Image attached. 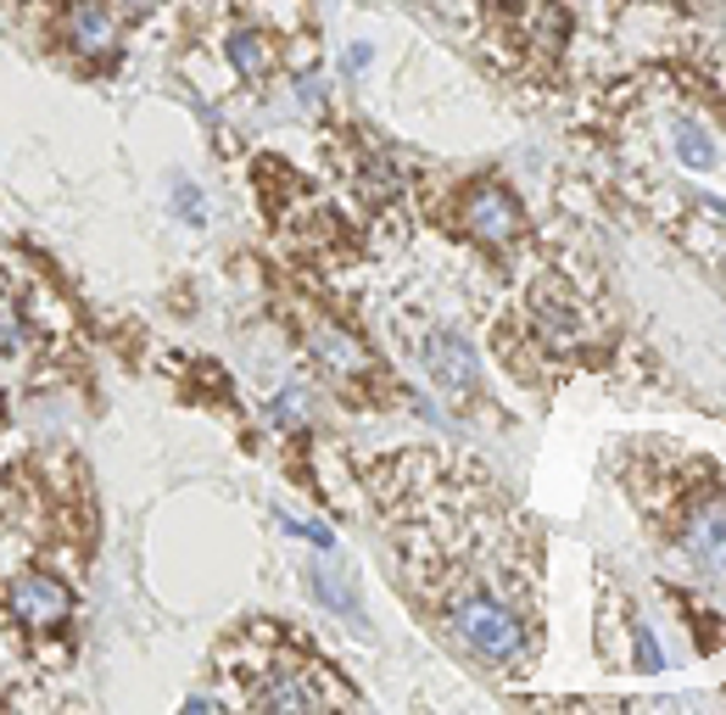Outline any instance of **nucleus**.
Instances as JSON below:
<instances>
[{
  "instance_id": "obj_17",
  "label": "nucleus",
  "mask_w": 726,
  "mask_h": 715,
  "mask_svg": "<svg viewBox=\"0 0 726 715\" xmlns=\"http://www.w3.org/2000/svg\"><path fill=\"white\" fill-rule=\"evenodd\" d=\"M124 12H151V7H162V0H118Z\"/></svg>"
},
{
  "instance_id": "obj_6",
  "label": "nucleus",
  "mask_w": 726,
  "mask_h": 715,
  "mask_svg": "<svg viewBox=\"0 0 726 715\" xmlns=\"http://www.w3.org/2000/svg\"><path fill=\"white\" fill-rule=\"evenodd\" d=\"M241 698L257 704V709H319V704H330L335 693H324V687L313 682V665H280V671H268L257 687H246Z\"/></svg>"
},
{
  "instance_id": "obj_7",
  "label": "nucleus",
  "mask_w": 726,
  "mask_h": 715,
  "mask_svg": "<svg viewBox=\"0 0 726 715\" xmlns=\"http://www.w3.org/2000/svg\"><path fill=\"white\" fill-rule=\"evenodd\" d=\"M425 364H430V375H436L441 392H452V397H476V386H481V357L470 352L465 335L436 330V335L425 341Z\"/></svg>"
},
{
  "instance_id": "obj_5",
  "label": "nucleus",
  "mask_w": 726,
  "mask_h": 715,
  "mask_svg": "<svg viewBox=\"0 0 726 715\" xmlns=\"http://www.w3.org/2000/svg\"><path fill=\"white\" fill-rule=\"evenodd\" d=\"M465 224H470L476 241L509 246V241L525 230V213H520V202H514L503 185H476V191L465 196Z\"/></svg>"
},
{
  "instance_id": "obj_11",
  "label": "nucleus",
  "mask_w": 726,
  "mask_h": 715,
  "mask_svg": "<svg viewBox=\"0 0 726 715\" xmlns=\"http://www.w3.org/2000/svg\"><path fill=\"white\" fill-rule=\"evenodd\" d=\"M23 341H29V319H23V308L7 291H0V357H18Z\"/></svg>"
},
{
  "instance_id": "obj_13",
  "label": "nucleus",
  "mask_w": 726,
  "mask_h": 715,
  "mask_svg": "<svg viewBox=\"0 0 726 715\" xmlns=\"http://www.w3.org/2000/svg\"><path fill=\"white\" fill-rule=\"evenodd\" d=\"M280 525L291 531V536H302V543H313V548H335V536H330V525H319V520H291V514H280Z\"/></svg>"
},
{
  "instance_id": "obj_1",
  "label": "nucleus",
  "mask_w": 726,
  "mask_h": 715,
  "mask_svg": "<svg viewBox=\"0 0 726 715\" xmlns=\"http://www.w3.org/2000/svg\"><path fill=\"white\" fill-rule=\"evenodd\" d=\"M447 620L459 626V638H465L476 654H487V660H514V654H525V643H531L525 620H520L503 598H492L487 587L447 593Z\"/></svg>"
},
{
  "instance_id": "obj_12",
  "label": "nucleus",
  "mask_w": 726,
  "mask_h": 715,
  "mask_svg": "<svg viewBox=\"0 0 726 715\" xmlns=\"http://www.w3.org/2000/svg\"><path fill=\"white\" fill-rule=\"evenodd\" d=\"M676 157H682L687 168H709V162H715V146H709V135H704L698 124H676Z\"/></svg>"
},
{
  "instance_id": "obj_14",
  "label": "nucleus",
  "mask_w": 726,
  "mask_h": 715,
  "mask_svg": "<svg viewBox=\"0 0 726 715\" xmlns=\"http://www.w3.org/2000/svg\"><path fill=\"white\" fill-rule=\"evenodd\" d=\"M313 593H319V598H324L330 609H341V615H352V593H346V587H341V581H335L330 570H319V576H313Z\"/></svg>"
},
{
  "instance_id": "obj_15",
  "label": "nucleus",
  "mask_w": 726,
  "mask_h": 715,
  "mask_svg": "<svg viewBox=\"0 0 726 715\" xmlns=\"http://www.w3.org/2000/svg\"><path fill=\"white\" fill-rule=\"evenodd\" d=\"M638 665H643V671H665V654H660V643H654L649 626H638Z\"/></svg>"
},
{
  "instance_id": "obj_4",
  "label": "nucleus",
  "mask_w": 726,
  "mask_h": 715,
  "mask_svg": "<svg viewBox=\"0 0 726 715\" xmlns=\"http://www.w3.org/2000/svg\"><path fill=\"white\" fill-rule=\"evenodd\" d=\"M682 548L693 554V565L715 581H726V498L720 492H704L687 520H682Z\"/></svg>"
},
{
  "instance_id": "obj_10",
  "label": "nucleus",
  "mask_w": 726,
  "mask_h": 715,
  "mask_svg": "<svg viewBox=\"0 0 726 715\" xmlns=\"http://www.w3.org/2000/svg\"><path fill=\"white\" fill-rule=\"evenodd\" d=\"M536 324L565 335V341H576L581 335V308L570 297H559V291H536Z\"/></svg>"
},
{
  "instance_id": "obj_16",
  "label": "nucleus",
  "mask_w": 726,
  "mask_h": 715,
  "mask_svg": "<svg viewBox=\"0 0 726 715\" xmlns=\"http://www.w3.org/2000/svg\"><path fill=\"white\" fill-rule=\"evenodd\" d=\"M179 213H185L191 224H202V202H196V191H191V185H179Z\"/></svg>"
},
{
  "instance_id": "obj_2",
  "label": "nucleus",
  "mask_w": 726,
  "mask_h": 715,
  "mask_svg": "<svg viewBox=\"0 0 726 715\" xmlns=\"http://www.w3.org/2000/svg\"><path fill=\"white\" fill-rule=\"evenodd\" d=\"M7 604L18 615V626H29V632H62V626L73 620V593L67 581L45 576V570H29L7 587Z\"/></svg>"
},
{
  "instance_id": "obj_8",
  "label": "nucleus",
  "mask_w": 726,
  "mask_h": 715,
  "mask_svg": "<svg viewBox=\"0 0 726 715\" xmlns=\"http://www.w3.org/2000/svg\"><path fill=\"white\" fill-rule=\"evenodd\" d=\"M308 346H313L319 364H324L330 375H341V381L370 375V352H363V341H352L346 330H335V324H324V319L308 324Z\"/></svg>"
},
{
  "instance_id": "obj_3",
  "label": "nucleus",
  "mask_w": 726,
  "mask_h": 715,
  "mask_svg": "<svg viewBox=\"0 0 726 715\" xmlns=\"http://www.w3.org/2000/svg\"><path fill=\"white\" fill-rule=\"evenodd\" d=\"M62 45L84 62H107L118 51V12L107 0H62Z\"/></svg>"
},
{
  "instance_id": "obj_9",
  "label": "nucleus",
  "mask_w": 726,
  "mask_h": 715,
  "mask_svg": "<svg viewBox=\"0 0 726 715\" xmlns=\"http://www.w3.org/2000/svg\"><path fill=\"white\" fill-rule=\"evenodd\" d=\"M224 56H229V67L241 78H263L268 67H275V40L257 34V29H235L229 45H224Z\"/></svg>"
}]
</instances>
